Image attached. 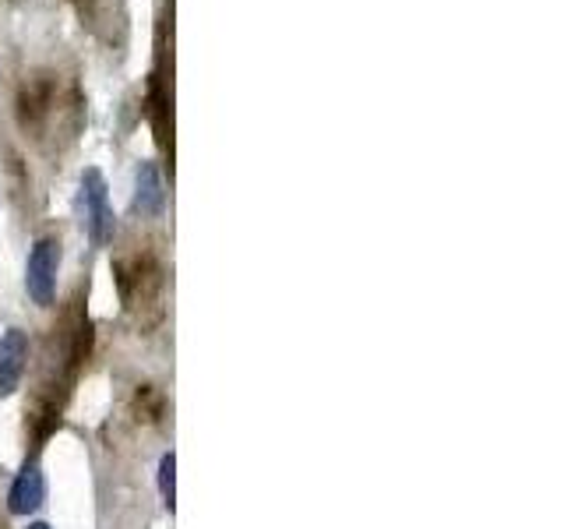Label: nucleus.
<instances>
[{
    "instance_id": "obj_4",
    "label": "nucleus",
    "mask_w": 564,
    "mask_h": 529,
    "mask_svg": "<svg viewBox=\"0 0 564 529\" xmlns=\"http://www.w3.org/2000/svg\"><path fill=\"white\" fill-rule=\"evenodd\" d=\"M46 501V477L43 470H39V462H25L22 473L15 477V484H11L8 491V512L11 515H32L39 512Z\"/></svg>"
},
{
    "instance_id": "obj_2",
    "label": "nucleus",
    "mask_w": 564,
    "mask_h": 529,
    "mask_svg": "<svg viewBox=\"0 0 564 529\" xmlns=\"http://www.w3.org/2000/svg\"><path fill=\"white\" fill-rule=\"evenodd\" d=\"M57 272H60V240L43 237L36 240L29 254V265H25V290L36 300L39 307H50L57 297Z\"/></svg>"
},
{
    "instance_id": "obj_6",
    "label": "nucleus",
    "mask_w": 564,
    "mask_h": 529,
    "mask_svg": "<svg viewBox=\"0 0 564 529\" xmlns=\"http://www.w3.org/2000/svg\"><path fill=\"white\" fill-rule=\"evenodd\" d=\"M166 209V187H163V173L156 163H138L134 173V212L145 219L163 216Z\"/></svg>"
},
{
    "instance_id": "obj_9",
    "label": "nucleus",
    "mask_w": 564,
    "mask_h": 529,
    "mask_svg": "<svg viewBox=\"0 0 564 529\" xmlns=\"http://www.w3.org/2000/svg\"><path fill=\"white\" fill-rule=\"evenodd\" d=\"M29 529H50V526H46V522H32Z\"/></svg>"
},
{
    "instance_id": "obj_5",
    "label": "nucleus",
    "mask_w": 564,
    "mask_h": 529,
    "mask_svg": "<svg viewBox=\"0 0 564 529\" xmlns=\"http://www.w3.org/2000/svg\"><path fill=\"white\" fill-rule=\"evenodd\" d=\"M53 96H57L53 75H32L29 82L22 85V92H18V120H22L25 131L43 124V117L53 106Z\"/></svg>"
},
{
    "instance_id": "obj_7",
    "label": "nucleus",
    "mask_w": 564,
    "mask_h": 529,
    "mask_svg": "<svg viewBox=\"0 0 564 529\" xmlns=\"http://www.w3.org/2000/svg\"><path fill=\"white\" fill-rule=\"evenodd\" d=\"M149 113H152V124H156L159 142L166 145V131H170V96H166L163 78L159 75H152V82H149Z\"/></svg>"
},
{
    "instance_id": "obj_3",
    "label": "nucleus",
    "mask_w": 564,
    "mask_h": 529,
    "mask_svg": "<svg viewBox=\"0 0 564 529\" xmlns=\"http://www.w3.org/2000/svg\"><path fill=\"white\" fill-rule=\"evenodd\" d=\"M25 364H29V336L22 328H8L0 336V399L18 392L25 378Z\"/></svg>"
},
{
    "instance_id": "obj_1",
    "label": "nucleus",
    "mask_w": 564,
    "mask_h": 529,
    "mask_svg": "<svg viewBox=\"0 0 564 529\" xmlns=\"http://www.w3.org/2000/svg\"><path fill=\"white\" fill-rule=\"evenodd\" d=\"M82 209H85V230H89L92 244L106 247L113 240V233H117V216H113L106 177L96 166L82 173Z\"/></svg>"
},
{
    "instance_id": "obj_8",
    "label": "nucleus",
    "mask_w": 564,
    "mask_h": 529,
    "mask_svg": "<svg viewBox=\"0 0 564 529\" xmlns=\"http://www.w3.org/2000/svg\"><path fill=\"white\" fill-rule=\"evenodd\" d=\"M159 494H163V501L173 508V501H177V455L166 452L163 459H159Z\"/></svg>"
}]
</instances>
